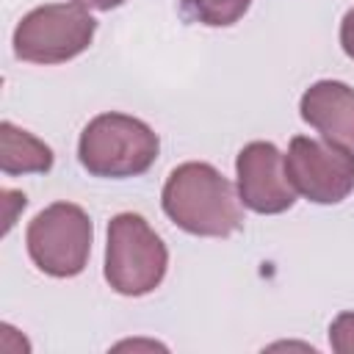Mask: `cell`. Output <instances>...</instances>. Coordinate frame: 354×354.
Wrapping results in <instances>:
<instances>
[{"label":"cell","mask_w":354,"mask_h":354,"mask_svg":"<svg viewBox=\"0 0 354 354\" xmlns=\"http://www.w3.org/2000/svg\"><path fill=\"white\" fill-rule=\"evenodd\" d=\"M163 213L185 232L202 238H227L243 224L241 196L232 183L210 163H180L160 194Z\"/></svg>","instance_id":"cell-1"},{"label":"cell","mask_w":354,"mask_h":354,"mask_svg":"<svg viewBox=\"0 0 354 354\" xmlns=\"http://www.w3.org/2000/svg\"><path fill=\"white\" fill-rule=\"evenodd\" d=\"M160 149L155 130L127 113H100L94 116L77 141L80 166L94 177H138L149 171Z\"/></svg>","instance_id":"cell-2"},{"label":"cell","mask_w":354,"mask_h":354,"mask_svg":"<svg viewBox=\"0 0 354 354\" xmlns=\"http://www.w3.org/2000/svg\"><path fill=\"white\" fill-rule=\"evenodd\" d=\"M169 268V252L160 235L138 213H119L108 221L105 279L122 296L152 293Z\"/></svg>","instance_id":"cell-3"},{"label":"cell","mask_w":354,"mask_h":354,"mask_svg":"<svg viewBox=\"0 0 354 354\" xmlns=\"http://www.w3.org/2000/svg\"><path fill=\"white\" fill-rule=\"evenodd\" d=\"M97 19L80 3H47L14 28V55L28 64H64L88 50Z\"/></svg>","instance_id":"cell-4"},{"label":"cell","mask_w":354,"mask_h":354,"mask_svg":"<svg viewBox=\"0 0 354 354\" xmlns=\"http://www.w3.org/2000/svg\"><path fill=\"white\" fill-rule=\"evenodd\" d=\"M94 227L88 213L72 202H53L33 216L25 232L33 266L58 279L77 277L91 254Z\"/></svg>","instance_id":"cell-5"},{"label":"cell","mask_w":354,"mask_h":354,"mask_svg":"<svg viewBox=\"0 0 354 354\" xmlns=\"http://www.w3.org/2000/svg\"><path fill=\"white\" fill-rule=\"evenodd\" d=\"M285 171L296 194L315 205H337L354 191V152L329 141L290 138Z\"/></svg>","instance_id":"cell-6"},{"label":"cell","mask_w":354,"mask_h":354,"mask_svg":"<svg viewBox=\"0 0 354 354\" xmlns=\"http://www.w3.org/2000/svg\"><path fill=\"white\" fill-rule=\"evenodd\" d=\"M235 177L241 205L254 213L277 216L296 202V188L285 171V155L271 141L246 144L235 158Z\"/></svg>","instance_id":"cell-7"},{"label":"cell","mask_w":354,"mask_h":354,"mask_svg":"<svg viewBox=\"0 0 354 354\" xmlns=\"http://www.w3.org/2000/svg\"><path fill=\"white\" fill-rule=\"evenodd\" d=\"M301 119L315 127L324 141L354 152V88L340 80L313 83L299 102Z\"/></svg>","instance_id":"cell-8"},{"label":"cell","mask_w":354,"mask_h":354,"mask_svg":"<svg viewBox=\"0 0 354 354\" xmlns=\"http://www.w3.org/2000/svg\"><path fill=\"white\" fill-rule=\"evenodd\" d=\"M0 169L3 174H44L53 169V149L33 133L3 122L0 124Z\"/></svg>","instance_id":"cell-9"},{"label":"cell","mask_w":354,"mask_h":354,"mask_svg":"<svg viewBox=\"0 0 354 354\" xmlns=\"http://www.w3.org/2000/svg\"><path fill=\"white\" fill-rule=\"evenodd\" d=\"M183 14L207 28L235 25L252 6V0H180Z\"/></svg>","instance_id":"cell-10"},{"label":"cell","mask_w":354,"mask_h":354,"mask_svg":"<svg viewBox=\"0 0 354 354\" xmlns=\"http://www.w3.org/2000/svg\"><path fill=\"white\" fill-rule=\"evenodd\" d=\"M329 346L337 354H354V313H340L329 324Z\"/></svg>","instance_id":"cell-11"},{"label":"cell","mask_w":354,"mask_h":354,"mask_svg":"<svg viewBox=\"0 0 354 354\" xmlns=\"http://www.w3.org/2000/svg\"><path fill=\"white\" fill-rule=\"evenodd\" d=\"M340 47L354 61V6L346 11V17L340 22Z\"/></svg>","instance_id":"cell-12"},{"label":"cell","mask_w":354,"mask_h":354,"mask_svg":"<svg viewBox=\"0 0 354 354\" xmlns=\"http://www.w3.org/2000/svg\"><path fill=\"white\" fill-rule=\"evenodd\" d=\"M72 3H80L83 8H94V11H111V8L122 6L124 0H72Z\"/></svg>","instance_id":"cell-13"}]
</instances>
